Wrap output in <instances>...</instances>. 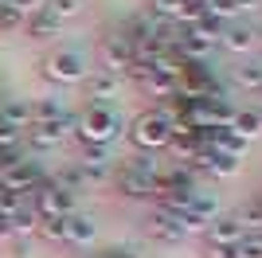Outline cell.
<instances>
[{
	"label": "cell",
	"mask_w": 262,
	"mask_h": 258,
	"mask_svg": "<svg viewBox=\"0 0 262 258\" xmlns=\"http://www.w3.org/2000/svg\"><path fill=\"white\" fill-rule=\"evenodd\" d=\"M82 145H98V149H110V141L121 133V118L118 110L102 106V102H90L82 114H75V129H71Z\"/></svg>",
	"instance_id": "6da1fadb"
},
{
	"label": "cell",
	"mask_w": 262,
	"mask_h": 258,
	"mask_svg": "<svg viewBox=\"0 0 262 258\" xmlns=\"http://www.w3.org/2000/svg\"><path fill=\"white\" fill-rule=\"evenodd\" d=\"M168 137H172V121L164 118L161 110H145L137 114L129 125V141L137 145L141 153H161L168 149Z\"/></svg>",
	"instance_id": "7a4b0ae2"
},
{
	"label": "cell",
	"mask_w": 262,
	"mask_h": 258,
	"mask_svg": "<svg viewBox=\"0 0 262 258\" xmlns=\"http://www.w3.org/2000/svg\"><path fill=\"white\" fill-rule=\"evenodd\" d=\"M28 204L39 219H67V215H75V196L63 192L55 180H39L28 192Z\"/></svg>",
	"instance_id": "3957f363"
},
{
	"label": "cell",
	"mask_w": 262,
	"mask_h": 258,
	"mask_svg": "<svg viewBox=\"0 0 262 258\" xmlns=\"http://www.w3.org/2000/svg\"><path fill=\"white\" fill-rule=\"evenodd\" d=\"M86 75H90V67H86V59H82L78 51H51L43 59V78H47V82L75 86V82H82Z\"/></svg>",
	"instance_id": "277c9868"
},
{
	"label": "cell",
	"mask_w": 262,
	"mask_h": 258,
	"mask_svg": "<svg viewBox=\"0 0 262 258\" xmlns=\"http://www.w3.org/2000/svg\"><path fill=\"white\" fill-rule=\"evenodd\" d=\"M98 71H106V75H133V43H125L121 35H106V39L98 43Z\"/></svg>",
	"instance_id": "5b68a950"
},
{
	"label": "cell",
	"mask_w": 262,
	"mask_h": 258,
	"mask_svg": "<svg viewBox=\"0 0 262 258\" xmlns=\"http://www.w3.org/2000/svg\"><path fill=\"white\" fill-rule=\"evenodd\" d=\"M39 180H47L43 168H39V161L35 157H16L12 164H4L0 168V188H8V192H32Z\"/></svg>",
	"instance_id": "8992f818"
},
{
	"label": "cell",
	"mask_w": 262,
	"mask_h": 258,
	"mask_svg": "<svg viewBox=\"0 0 262 258\" xmlns=\"http://www.w3.org/2000/svg\"><path fill=\"white\" fill-rule=\"evenodd\" d=\"M71 129H75V114L63 118V121H32L24 133H28V141H32L35 153H51V149H59V145L67 141Z\"/></svg>",
	"instance_id": "52a82bcc"
},
{
	"label": "cell",
	"mask_w": 262,
	"mask_h": 258,
	"mask_svg": "<svg viewBox=\"0 0 262 258\" xmlns=\"http://www.w3.org/2000/svg\"><path fill=\"white\" fill-rule=\"evenodd\" d=\"M180 67V63H176ZM176 67H145V71H137V82H141V90L149 98H161V102H168V98L176 94Z\"/></svg>",
	"instance_id": "ba28073f"
},
{
	"label": "cell",
	"mask_w": 262,
	"mask_h": 258,
	"mask_svg": "<svg viewBox=\"0 0 262 258\" xmlns=\"http://www.w3.org/2000/svg\"><path fill=\"white\" fill-rule=\"evenodd\" d=\"M243 239H247V227H243L239 211L235 215H215L204 231V243H227V247H239Z\"/></svg>",
	"instance_id": "9c48e42d"
},
{
	"label": "cell",
	"mask_w": 262,
	"mask_h": 258,
	"mask_svg": "<svg viewBox=\"0 0 262 258\" xmlns=\"http://www.w3.org/2000/svg\"><path fill=\"white\" fill-rule=\"evenodd\" d=\"M114 188H118V196H125V200H157V184L137 176L133 168H121L118 176H114Z\"/></svg>",
	"instance_id": "30bf717a"
},
{
	"label": "cell",
	"mask_w": 262,
	"mask_h": 258,
	"mask_svg": "<svg viewBox=\"0 0 262 258\" xmlns=\"http://www.w3.org/2000/svg\"><path fill=\"white\" fill-rule=\"evenodd\" d=\"M63 223H67V231H63V243H67V247H86V243H94V235H98L94 219H90V215H82V211L67 215Z\"/></svg>",
	"instance_id": "8fae6325"
},
{
	"label": "cell",
	"mask_w": 262,
	"mask_h": 258,
	"mask_svg": "<svg viewBox=\"0 0 262 258\" xmlns=\"http://www.w3.org/2000/svg\"><path fill=\"white\" fill-rule=\"evenodd\" d=\"M219 47L231 51V55H251L254 51V32H251V28H243V24H223Z\"/></svg>",
	"instance_id": "7c38bea8"
},
{
	"label": "cell",
	"mask_w": 262,
	"mask_h": 258,
	"mask_svg": "<svg viewBox=\"0 0 262 258\" xmlns=\"http://www.w3.org/2000/svg\"><path fill=\"white\" fill-rule=\"evenodd\" d=\"M0 125H12L16 133L32 125V102H24V98H4L0 102Z\"/></svg>",
	"instance_id": "4fadbf2b"
},
{
	"label": "cell",
	"mask_w": 262,
	"mask_h": 258,
	"mask_svg": "<svg viewBox=\"0 0 262 258\" xmlns=\"http://www.w3.org/2000/svg\"><path fill=\"white\" fill-rule=\"evenodd\" d=\"M82 82H86V94L94 98V102H102V106H106V98H114V94H118L121 86H125V78L106 75V71H98V67H94V75H86Z\"/></svg>",
	"instance_id": "5bb4252c"
},
{
	"label": "cell",
	"mask_w": 262,
	"mask_h": 258,
	"mask_svg": "<svg viewBox=\"0 0 262 258\" xmlns=\"http://www.w3.org/2000/svg\"><path fill=\"white\" fill-rule=\"evenodd\" d=\"M24 32L32 35V39H55V35L63 32V24L55 20L47 8H39V12H32V16L24 20Z\"/></svg>",
	"instance_id": "9a60e30c"
},
{
	"label": "cell",
	"mask_w": 262,
	"mask_h": 258,
	"mask_svg": "<svg viewBox=\"0 0 262 258\" xmlns=\"http://www.w3.org/2000/svg\"><path fill=\"white\" fill-rule=\"evenodd\" d=\"M200 145H204V141H200V129L184 125V121H180V125H172V137H168V149H172L176 157H180V161H188V157H192V153H196Z\"/></svg>",
	"instance_id": "2e32d148"
},
{
	"label": "cell",
	"mask_w": 262,
	"mask_h": 258,
	"mask_svg": "<svg viewBox=\"0 0 262 258\" xmlns=\"http://www.w3.org/2000/svg\"><path fill=\"white\" fill-rule=\"evenodd\" d=\"M149 235L157 239V243H168V247H172V243H184V231H180V223H176L172 215H164V211H157L153 219H149Z\"/></svg>",
	"instance_id": "e0dca14e"
},
{
	"label": "cell",
	"mask_w": 262,
	"mask_h": 258,
	"mask_svg": "<svg viewBox=\"0 0 262 258\" xmlns=\"http://www.w3.org/2000/svg\"><path fill=\"white\" fill-rule=\"evenodd\" d=\"M231 129H235L243 141L262 137V114L258 110H235V114H231Z\"/></svg>",
	"instance_id": "ac0fdd59"
},
{
	"label": "cell",
	"mask_w": 262,
	"mask_h": 258,
	"mask_svg": "<svg viewBox=\"0 0 262 258\" xmlns=\"http://www.w3.org/2000/svg\"><path fill=\"white\" fill-rule=\"evenodd\" d=\"M125 168H133L137 176H145V180H153V184H157V180L164 176V168H168V164H164L161 157H157V153H141V157H133V161L125 164Z\"/></svg>",
	"instance_id": "d6986e66"
},
{
	"label": "cell",
	"mask_w": 262,
	"mask_h": 258,
	"mask_svg": "<svg viewBox=\"0 0 262 258\" xmlns=\"http://www.w3.org/2000/svg\"><path fill=\"white\" fill-rule=\"evenodd\" d=\"M71 118L63 110V102H55V98H39V102H32V121H63Z\"/></svg>",
	"instance_id": "ffe728a7"
},
{
	"label": "cell",
	"mask_w": 262,
	"mask_h": 258,
	"mask_svg": "<svg viewBox=\"0 0 262 258\" xmlns=\"http://www.w3.org/2000/svg\"><path fill=\"white\" fill-rule=\"evenodd\" d=\"M55 184H59V188H63V192H82V188H86V176H82V168H78V161H71V164H63V172H59V176H55Z\"/></svg>",
	"instance_id": "44dd1931"
},
{
	"label": "cell",
	"mask_w": 262,
	"mask_h": 258,
	"mask_svg": "<svg viewBox=\"0 0 262 258\" xmlns=\"http://www.w3.org/2000/svg\"><path fill=\"white\" fill-rule=\"evenodd\" d=\"M235 78H239V86H247V90H262V63H243L235 67Z\"/></svg>",
	"instance_id": "7402d4cb"
},
{
	"label": "cell",
	"mask_w": 262,
	"mask_h": 258,
	"mask_svg": "<svg viewBox=\"0 0 262 258\" xmlns=\"http://www.w3.org/2000/svg\"><path fill=\"white\" fill-rule=\"evenodd\" d=\"M208 172H211V176H235V172H239V157H227V153H215V149H211Z\"/></svg>",
	"instance_id": "603a6c76"
},
{
	"label": "cell",
	"mask_w": 262,
	"mask_h": 258,
	"mask_svg": "<svg viewBox=\"0 0 262 258\" xmlns=\"http://www.w3.org/2000/svg\"><path fill=\"white\" fill-rule=\"evenodd\" d=\"M43 8L51 12L59 24H63V20H71V16H78V12H82V0H47Z\"/></svg>",
	"instance_id": "cb8c5ba5"
},
{
	"label": "cell",
	"mask_w": 262,
	"mask_h": 258,
	"mask_svg": "<svg viewBox=\"0 0 262 258\" xmlns=\"http://www.w3.org/2000/svg\"><path fill=\"white\" fill-rule=\"evenodd\" d=\"M63 231H67L63 219H39V227H35V235L47 243H63Z\"/></svg>",
	"instance_id": "d4e9b609"
},
{
	"label": "cell",
	"mask_w": 262,
	"mask_h": 258,
	"mask_svg": "<svg viewBox=\"0 0 262 258\" xmlns=\"http://www.w3.org/2000/svg\"><path fill=\"white\" fill-rule=\"evenodd\" d=\"M24 20H28V16H20V12L8 8V4H0V32H16V28H24Z\"/></svg>",
	"instance_id": "484cf974"
},
{
	"label": "cell",
	"mask_w": 262,
	"mask_h": 258,
	"mask_svg": "<svg viewBox=\"0 0 262 258\" xmlns=\"http://www.w3.org/2000/svg\"><path fill=\"white\" fill-rule=\"evenodd\" d=\"M204 258H239V247H227V243H204Z\"/></svg>",
	"instance_id": "4316f807"
},
{
	"label": "cell",
	"mask_w": 262,
	"mask_h": 258,
	"mask_svg": "<svg viewBox=\"0 0 262 258\" xmlns=\"http://www.w3.org/2000/svg\"><path fill=\"white\" fill-rule=\"evenodd\" d=\"M239 258H262V235H247L239 243Z\"/></svg>",
	"instance_id": "83f0119b"
},
{
	"label": "cell",
	"mask_w": 262,
	"mask_h": 258,
	"mask_svg": "<svg viewBox=\"0 0 262 258\" xmlns=\"http://www.w3.org/2000/svg\"><path fill=\"white\" fill-rule=\"evenodd\" d=\"M0 4H8V8H16L20 16H32V12H39L47 4V0H0Z\"/></svg>",
	"instance_id": "f1b7e54d"
},
{
	"label": "cell",
	"mask_w": 262,
	"mask_h": 258,
	"mask_svg": "<svg viewBox=\"0 0 262 258\" xmlns=\"http://www.w3.org/2000/svg\"><path fill=\"white\" fill-rule=\"evenodd\" d=\"M98 258H137V250L133 247H110V250H102Z\"/></svg>",
	"instance_id": "f546056e"
},
{
	"label": "cell",
	"mask_w": 262,
	"mask_h": 258,
	"mask_svg": "<svg viewBox=\"0 0 262 258\" xmlns=\"http://www.w3.org/2000/svg\"><path fill=\"white\" fill-rule=\"evenodd\" d=\"M235 8H258V0H231Z\"/></svg>",
	"instance_id": "4dcf8cb0"
},
{
	"label": "cell",
	"mask_w": 262,
	"mask_h": 258,
	"mask_svg": "<svg viewBox=\"0 0 262 258\" xmlns=\"http://www.w3.org/2000/svg\"><path fill=\"white\" fill-rule=\"evenodd\" d=\"M8 235V219H4V215H0V239Z\"/></svg>",
	"instance_id": "1f68e13d"
}]
</instances>
